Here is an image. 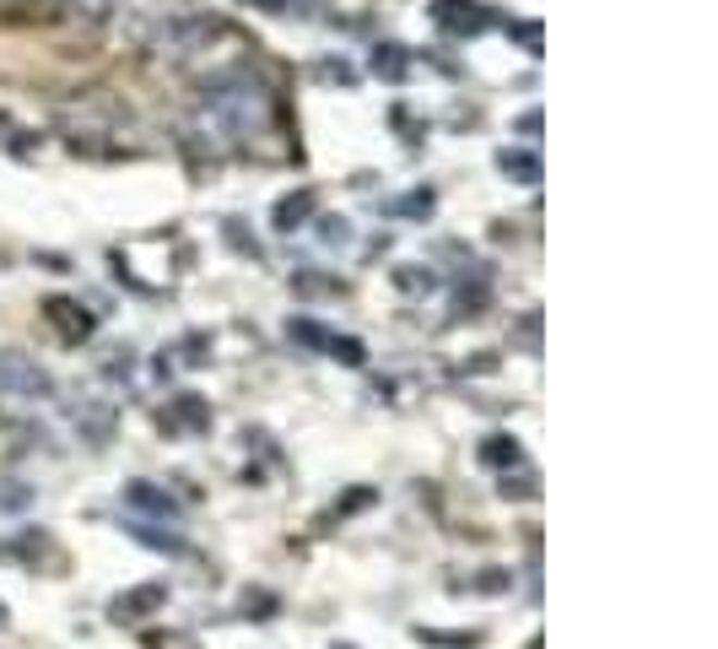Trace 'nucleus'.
<instances>
[{"instance_id":"1","label":"nucleus","mask_w":718,"mask_h":649,"mask_svg":"<svg viewBox=\"0 0 718 649\" xmlns=\"http://www.w3.org/2000/svg\"><path fill=\"white\" fill-rule=\"evenodd\" d=\"M0 390H5V395H49L54 379H49L27 352H0Z\"/></svg>"},{"instance_id":"2","label":"nucleus","mask_w":718,"mask_h":649,"mask_svg":"<svg viewBox=\"0 0 718 649\" xmlns=\"http://www.w3.org/2000/svg\"><path fill=\"white\" fill-rule=\"evenodd\" d=\"M162 601H168L162 585H136V590H125V596L109 601V617H114V623H141V617H151Z\"/></svg>"},{"instance_id":"3","label":"nucleus","mask_w":718,"mask_h":649,"mask_svg":"<svg viewBox=\"0 0 718 649\" xmlns=\"http://www.w3.org/2000/svg\"><path fill=\"white\" fill-rule=\"evenodd\" d=\"M44 315L54 320V330H60L71 346H82V341L92 335V315H87L82 304H71V298H49V304H44Z\"/></svg>"},{"instance_id":"4","label":"nucleus","mask_w":718,"mask_h":649,"mask_svg":"<svg viewBox=\"0 0 718 649\" xmlns=\"http://www.w3.org/2000/svg\"><path fill=\"white\" fill-rule=\"evenodd\" d=\"M432 16L443 22V33H465V38H470V33H481V27L492 22V16H486L481 5H470V0H437V5H432Z\"/></svg>"},{"instance_id":"5","label":"nucleus","mask_w":718,"mask_h":649,"mask_svg":"<svg viewBox=\"0 0 718 649\" xmlns=\"http://www.w3.org/2000/svg\"><path fill=\"white\" fill-rule=\"evenodd\" d=\"M125 509L151 514V519H178V503L168 498V487H157V482H131L125 487Z\"/></svg>"},{"instance_id":"6","label":"nucleus","mask_w":718,"mask_h":649,"mask_svg":"<svg viewBox=\"0 0 718 649\" xmlns=\"http://www.w3.org/2000/svg\"><path fill=\"white\" fill-rule=\"evenodd\" d=\"M173 412H178V417H162V433H178V428H206V423H211L200 395H178V401H173Z\"/></svg>"},{"instance_id":"7","label":"nucleus","mask_w":718,"mask_h":649,"mask_svg":"<svg viewBox=\"0 0 718 649\" xmlns=\"http://www.w3.org/2000/svg\"><path fill=\"white\" fill-rule=\"evenodd\" d=\"M519 439H508V433H492L486 444H481V461L492 466V472H508V466H519Z\"/></svg>"},{"instance_id":"8","label":"nucleus","mask_w":718,"mask_h":649,"mask_svg":"<svg viewBox=\"0 0 718 649\" xmlns=\"http://www.w3.org/2000/svg\"><path fill=\"white\" fill-rule=\"evenodd\" d=\"M308 211H313V195H308V189H297V195H287V200L271 211V222H276L282 233H292L297 222H308Z\"/></svg>"},{"instance_id":"9","label":"nucleus","mask_w":718,"mask_h":649,"mask_svg":"<svg viewBox=\"0 0 718 649\" xmlns=\"http://www.w3.org/2000/svg\"><path fill=\"white\" fill-rule=\"evenodd\" d=\"M406 60H411V54H406L400 44H379V49H373V76L400 82V76H406Z\"/></svg>"},{"instance_id":"10","label":"nucleus","mask_w":718,"mask_h":649,"mask_svg":"<svg viewBox=\"0 0 718 649\" xmlns=\"http://www.w3.org/2000/svg\"><path fill=\"white\" fill-rule=\"evenodd\" d=\"M497 173H508V179H541V162L535 152H524V147H513V152H497Z\"/></svg>"},{"instance_id":"11","label":"nucleus","mask_w":718,"mask_h":649,"mask_svg":"<svg viewBox=\"0 0 718 649\" xmlns=\"http://www.w3.org/2000/svg\"><path fill=\"white\" fill-rule=\"evenodd\" d=\"M287 335L297 346H308V352H330V346H335V335L319 330V320H287Z\"/></svg>"},{"instance_id":"12","label":"nucleus","mask_w":718,"mask_h":649,"mask_svg":"<svg viewBox=\"0 0 718 649\" xmlns=\"http://www.w3.org/2000/svg\"><path fill=\"white\" fill-rule=\"evenodd\" d=\"M395 282H400V293H417V298H428V293H432V271H428V266H400V271H395Z\"/></svg>"},{"instance_id":"13","label":"nucleus","mask_w":718,"mask_h":649,"mask_svg":"<svg viewBox=\"0 0 718 649\" xmlns=\"http://www.w3.org/2000/svg\"><path fill=\"white\" fill-rule=\"evenodd\" d=\"M131 530H136V541L151 547V552H157V547H162V552H184V541H178L173 530H157V525H131Z\"/></svg>"},{"instance_id":"14","label":"nucleus","mask_w":718,"mask_h":649,"mask_svg":"<svg viewBox=\"0 0 718 649\" xmlns=\"http://www.w3.org/2000/svg\"><path fill=\"white\" fill-rule=\"evenodd\" d=\"M389 211H400V217H432V189H417V200H395Z\"/></svg>"},{"instance_id":"15","label":"nucleus","mask_w":718,"mask_h":649,"mask_svg":"<svg viewBox=\"0 0 718 649\" xmlns=\"http://www.w3.org/2000/svg\"><path fill=\"white\" fill-rule=\"evenodd\" d=\"M319 233H324V244H346V222H341V217H324Z\"/></svg>"},{"instance_id":"16","label":"nucleus","mask_w":718,"mask_h":649,"mask_svg":"<svg viewBox=\"0 0 718 649\" xmlns=\"http://www.w3.org/2000/svg\"><path fill=\"white\" fill-rule=\"evenodd\" d=\"M146 649H195L189 639H168V634H146Z\"/></svg>"},{"instance_id":"17","label":"nucleus","mask_w":718,"mask_h":649,"mask_svg":"<svg viewBox=\"0 0 718 649\" xmlns=\"http://www.w3.org/2000/svg\"><path fill=\"white\" fill-rule=\"evenodd\" d=\"M503 585H508V574H481V590H486V596H497Z\"/></svg>"},{"instance_id":"18","label":"nucleus","mask_w":718,"mask_h":649,"mask_svg":"<svg viewBox=\"0 0 718 649\" xmlns=\"http://www.w3.org/2000/svg\"><path fill=\"white\" fill-rule=\"evenodd\" d=\"M249 5H260V11H287V5H297V0H249Z\"/></svg>"},{"instance_id":"19","label":"nucleus","mask_w":718,"mask_h":649,"mask_svg":"<svg viewBox=\"0 0 718 649\" xmlns=\"http://www.w3.org/2000/svg\"><path fill=\"white\" fill-rule=\"evenodd\" d=\"M0 623H5V607H0Z\"/></svg>"},{"instance_id":"20","label":"nucleus","mask_w":718,"mask_h":649,"mask_svg":"<svg viewBox=\"0 0 718 649\" xmlns=\"http://www.w3.org/2000/svg\"><path fill=\"white\" fill-rule=\"evenodd\" d=\"M335 649H351V645H335Z\"/></svg>"}]
</instances>
